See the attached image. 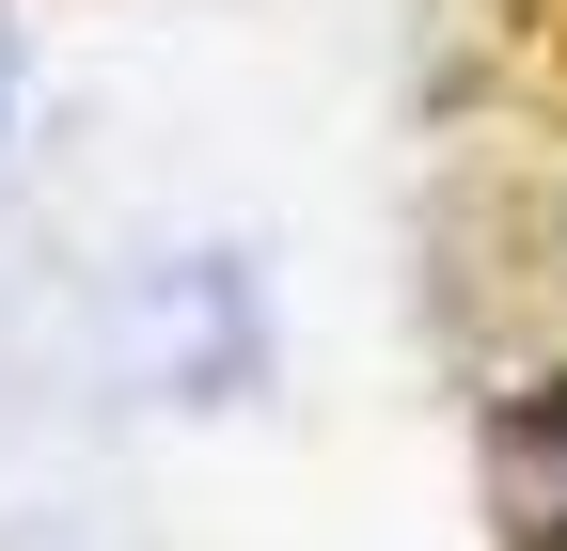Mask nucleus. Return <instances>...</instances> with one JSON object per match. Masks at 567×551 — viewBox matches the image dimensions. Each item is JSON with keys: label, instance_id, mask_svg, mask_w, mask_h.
I'll use <instances>...</instances> for the list:
<instances>
[{"label": "nucleus", "instance_id": "f257e3e1", "mask_svg": "<svg viewBox=\"0 0 567 551\" xmlns=\"http://www.w3.org/2000/svg\"><path fill=\"white\" fill-rule=\"evenodd\" d=\"M505 520H520V551H567V378H536L520 409H505Z\"/></svg>", "mask_w": 567, "mask_h": 551}]
</instances>
